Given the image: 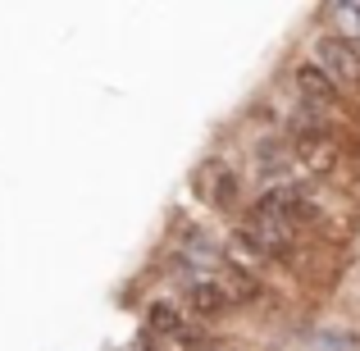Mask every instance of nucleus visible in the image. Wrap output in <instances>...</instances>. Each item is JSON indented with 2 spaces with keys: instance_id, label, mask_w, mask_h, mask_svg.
I'll use <instances>...</instances> for the list:
<instances>
[{
  "instance_id": "nucleus-4",
  "label": "nucleus",
  "mask_w": 360,
  "mask_h": 351,
  "mask_svg": "<svg viewBox=\"0 0 360 351\" xmlns=\"http://www.w3.org/2000/svg\"><path fill=\"white\" fill-rule=\"evenodd\" d=\"M292 91H297V106H315V110H328V115L338 106V87L328 82V73L319 64H297L292 69Z\"/></svg>"
},
{
  "instance_id": "nucleus-1",
  "label": "nucleus",
  "mask_w": 360,
  "mask_h": 351,
  "mask_svg": "<svg viewBox=\"0 0 360 351\" xmlns=\"http://www.w3.org/2000/svg\"><path fill=\"white\" fill-rule=\"evenodd\" d=\"M192 196L201 205H210L214 215H229L233 205H238V196H242V174L229 165V160L214 155L192 174Z\"/></svg>"
},
{
  "instance_id": "nucleus-5",
  "label": "nucleus",
  "mask_w": 360,
  "mask_h": 351,
  "mask_svg": "<svg viewBox=\"0 0 360 351\" xmlns=\"http://www.w3.org/2000/svg\"><path fill=\"white\" fill-rule=\"evenodd\" d=\"M328 18H333L338 27H347V32L360 37V5H328ZM342 32V37H347Z\"/></svg>"
},
{
  "instance_id": "nucleus-3",
  "label": "nucleus",
  "mask_w": 360,
  "mask_h": 351,
  "mask_svg": "<svg viewBox=\"0 0 360 351\" xmlns=\"http://www.w3.org/2000/svg\"><path fill=\"white\" fill-rule=\"evenodd\" d=\"M297 151H292V141L288 137H260L251 146V169H255V178H260L264 187H288V183H297Z\"/></svg>"
},
{
  "instance_id": "nucleus-2",
  "label": "nucleus",
  "mask_w": 360,
  "mask_h": 351,
  "mask_svg": "<svg viewBox=\"0 0 360 351\" xmlns=\"http://www.w3.org/2000/svg\"><path fill=\"white\" fill-rule=\"evenodd\" d=\"M315 64L328 73V82H333L338 91H356L360 87V42L356 37H324V42L315 46Z\"/></svg>"
},
{
  "instance_id": "nucleus-6",
  "label": "nucleus",
  "mask_w": 360,
  "mask_h": 351,
  "mask_svg": "<svg viewBox=\"0 0 360 351\" xmlns=\"http://www.w3.org/2000/svg\"><path fill=\"white\" fill-rule=\"evenodd\" d=\"M201 351H229V347H201Z\"/></svg>"
}]
</instances>
